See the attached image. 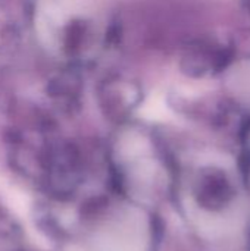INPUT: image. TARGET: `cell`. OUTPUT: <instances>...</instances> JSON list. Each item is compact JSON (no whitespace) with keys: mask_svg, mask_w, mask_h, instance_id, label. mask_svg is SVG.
I'll return each mask as SVG.
<instances>
[{"mask_svg":"<svg viewBox=\"0 0 250 251\" xmlns=\"http://www.w3.org/2000/svg\"><path fill=\"white\" fill-rule=\"evenodd\" d=\"M0 196L4 199L6 204L19 216V218H28V213H29V206H31V201H29V197L22 193L21 190L18 188H12V187H3L0 184Z\"/></svg>","mask_w":250,"mask_h":251,"instance_id":"obj_6","label":"cell"},{"mask_svg":"<svg viewBox=\"0 0 250 251\" xmlns=\"http://www.w3.org/2000/svg\"><path fill=\"white\" fill-rule=\"evenodd\" d=\"M115 38V28L106 29L102 35L93 21L74 18L62 29L60 47L69 62L68 65L85 71L97 60L100 50L108 47V44H113Z\"/></svg>","mask_w":250,"mask_h":251,"instance_id":"obj_1","label":"cell"},{"mask_svg":"<svg viewBox=\"0 0 250 251\" xmlns=\"http://www.w3.org/2000/svg\"><path fill=\"white\" fill-rule=\"evenodd\" d=\"M147 224L140 212L130 210L115 226L96 235V251H146Z\"/></svg>","mask_w":250,"mask_h":251,"instance_id":"obj_4","label":"cell"},{"mask_svg":"<svg viewBox=\"0 0 250 251\" xmlns=\"http://www.w3.org/2000/svg\"><path fill=\"white\" fill-rule=\"evenodd\" d=\"M144 99L141 84L124 74H109L103 76L96 88V100L100 109L113 118L131 116Z\"/></svg>","mask_w":250,"mask_h":251,"instance_id":"obj_2","label":"cell"},{"mask_svg":"<svg viewBox=\"0 0 250 251\" xmlns=\"http://www.w3.org/2000/svg\"><path fill=\"white\" fill-rule=\"evenodd\" d=\"M233 62V49L212 38H199L189 43L180 57L183 74L190 78H205L225 71Z\"/></svg>","mask_w":250,"mask_h":251,"instance_id":"obj_3","label":"cell"},{"mask_svg":"<svg viewBox=\"0 0 250 251\" xmlns=\"http://www.w3.org/2000/svg\"><path fill=\"white\" fill-rule=\"evenodd\" d=\"M84 93V71L66 65L56 71L46 84V96L59 107L72 109L80 104Z\"/></svg>","mask_w":250,"mask_h":251,"instance_id":"obj_5","label":"cell"}]
</instances>
